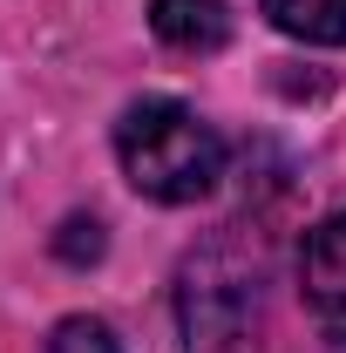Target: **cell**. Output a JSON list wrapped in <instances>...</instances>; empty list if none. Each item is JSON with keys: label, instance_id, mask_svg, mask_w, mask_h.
<instances>
[{"label": "cell", "instance_id": "cell-1", "mask_svg": "<svg viewBox=\"0 0 346 353\" xmlns=\"http://www.w3.org/2000/svg\"><path fill=\"white\" fill-rule=\"evenodd\" d=\"M116 157H123V176L143 197H156V204H197L224 176V136L190 102L143 95L116 123Z\"/></svg>", "mask_w": 346, "mask_h": 353}, {"label": "cell", "instance_id": "cell-2", "mask_svg": "<svg viewBox=\"0 0 346 353\" xmlns=\"http://www.w3.org/2000/svg\"><path fill=\"white\" fill-rule=\"evenodd\" d=\"M183 353H258V279L231 245H204L176 272Z\"/></svg>", "mask_w": 346, "mask_h": 353}, {"label": "cell", "instance_id": "cell-3", "mask_svg": "<svg viewBox=\"0 0 346 353\" xmlns=\"http://www.w3.org/2000/svg\"><path fill=\"white\" fill-rule=\"evenodd\" d=\"M299 285L312 319L346 347V211L340 218H319L299 245Z\"/></svg>", "mask_w": 346, "mask_h": 353}, {"label": "cell", "instance_id": "cell-4", "mask_svg": "<svg viewBox=\"0 0 346 353\" xmlns=\"http://www.w3.org/2000/svg\"><path fill=\"white\" fill-rule=\"evenodd\" d=\"M150 28L176 54H211L231 34V14H224V0H150Z\"/></svg>", "mask_w": 346, "mask_h": 353}, {"label": "cell", "instance_id": "cell-5", "mask_svg": "<svg viewBox=\"0 0 346 353\" xmlns=\"http://www.w3.org/2000/svg\"><path fill=\"white\" fill-rule=\"evenodd\" d=\"M265 21L305 48H340L346 41V0H258Z\"/></svg>", "mask_w": 346, "mask_h": 353}, {"label": "cell", "instance_id": "cell-6", "mask_svg": "<svg viewBox=\"0 0 346 353\" xmlns=\"http://www.w3.org/2000/svg\"><path fill=\"white\" fill-rule=\"evenodd\" d=\"M48 353H123V347H116V333H109L102 319H88V312H75V319H61V326H54V340H48Z\"/></svg>", "mask_w": 346, "mask_h": 353}]
</instances>
